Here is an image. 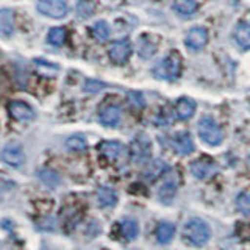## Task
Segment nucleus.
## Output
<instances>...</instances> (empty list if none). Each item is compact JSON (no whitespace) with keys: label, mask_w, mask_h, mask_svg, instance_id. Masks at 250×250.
I'll return each instance as SVG.
<instances>
[{"label":"nucleus","mask_w":250,"mask_h":250,"mask_svg":"<svg viewBox=\"0 0 250 250\" xmlns=\"http://www.w3.org/2000/svg\"><path fill=\"white\" fill-rule=\"evenodd\" d=\"M236 208L239 213L244 216H250V194L249 192H241L236 197Z\"/></svg>","instance_id":"cd10ccee"},{"label":"nucleus","mask_w":250,"mask_h":250,"mask_svg":"<svg viewBox=\"0 0 250 250\" xmlns=\"http://www.w3.org/2000/svg\"><path fill=\"white\" fill-rule=\"evenodd\" d=\"M2 160L11 167H21L25 163V153L19 144H6L2 150Z\"/></svg>","instance_id":"0eeeda50"},{"label":"nucleus","mask_w":250,"mask_h":250,"mask_svg":"<svg viewBox=\"0 0 250 250\" xmlns=\"http://www.w3.org/2000/svg\"><path fill=\"white\" fill-rule=\"evenodd\" d=\"M94 3L89 2V0H80L77 5V13L82 16V18H91L94 14Z\"/></svg>","instance_id":"c756f323"},{"label":"nucleus","mask_w":250,"mask_h":250,"mask_svg":"<svg viewBox=\"0 0 250 250\" xmlns=\"http://www.w3.org/2000/svg\"><path fill=\"white\" fill-rule=\"evenodd\" d=\"M156 52V44L150 39V36H143L139 39V47H138V53L143 58H150L152 55Z\"/></svg>","instance_id":"5701e85b"},{"label":"nucleus","mask_w":250,"mask_h":250,"mask_svg":"<svg viewBox=\"0 0 250 250\" xmlns=\"http://www.w3.org/2000/svg\"><path fill=\"white\" fill-rule=\"evenodd\" d=\"M209 229L208 225L200 221V219H191L185 224L183 229V238L189 242V244L195 246V247H202L205 246L209 241Z\"/></svg>","instance_id":"f257e3e1"},{"label":"nucleus","mask_w":250,"mask_h":250,"mask_svg":"<svg viewBox=\"0 0 250 250\" xmlns=\"http://www.w3.org/2000/svg\"><path fill=\"white\" fill-rule=\"evenodd\" d=\"M91 33H92L94 38L97 39V41L105 42V41H108V39H109V35H111V30H109L108 23H106L105 21H99V22H96V23L92 25Z\"/></svg>","instance_id":"4be33fe9"},{"label":"nucleus","mask_w":250,"mask_h":250,"mask_svg":"<svg viewBox=\"0 0 250 250\" xmlns=\"http://www.w3.org/2000/svg\"><path fill=\"white\" fill-rule=\"evenodd\" d=\"M99 150L105 158H108L109 161H114L119 158V155L122 152V146L117 141H105V143H102L99 146Z\"/></svg>","instance_id":"a211bd4d"},{"label":"nucleus","mask_w":250,"mask_h":250,"mask_svg":"<svg viewBox=\"0 0 250 250\" xmlns=\"http://www.w3.org/2000/svg\"><path fill=\"white\" fill-rule=\"evenodd\" d=\"M234 41L238 42L241 49H250V23H238L236 28H234Z\"/></svg>","instance_id":"2eb2a0df"},{"label":"nucleus","mask_w":250,"mask_h":250,"mask_svg":"<svg viewBox=\"0 0 250 250\" xmlns=\"http://www.w3.org/2000/svg\"><path fill=\"white\" fill-rule=\"evenodd\" d=\"M104 88H105V83L94 82V80H88V82H86V84L83 86V89L88 91V92H97V91L104 89Z\"/></svg>","instance_id":"473e14b6"},{"label":"nucleus","mask_w":250,"mask_h":250,"mask_svg":"<svg viewBox=\"0 0 250 250\" xmlns=\"http://www.w3.org/2000/svg\"><path fill=\"white\" fill-rule=\"evenodd\" d=\"M38 11L53 19H61L67 16L69 5L66 0H39Z\"/></svg>","instance_id":"39448f33"},{"label":"nucleus","mask_w":250,"mask_h":250,"mask_svg":"<svg viewBox=\"0 0 250 250\" xmlns=\"http://www.w3.org/2000/svg\"><path fill=\"white\" fill-rule=\"evenodd\" d=\"M47 41H49L55 47L62 45V44H64V41H66V30L61 28V27L52 28L49 31V35H47Z\"/></svg>","instance_id":"393cba45"},{"label":"nucleus","mask_w":250,"mask_h":250,"mask_svg":"<svg viewBox=\"0 0 250 250\" xmlns=\"http://www.w3.org/2000/svg\"><path fill=\"white\" fill-rule=\"evenodd\" d=\"M175 192H177V183L174 180H167L158 189V197L164 203H170V200L175 197Z\"/></svg>","instance_id":"412c9836"},{"label":"nucleus","mask_w":250,"mask_h":250,"mask_svg":"<svg viewBox=\"0 0 250 250\" xmlns=\"http://www.w3.org/2000/svg\"><path fill=\"white\" fill-rule=\"evenodd\" d=\"M35 66H36L39 74L47 75V77H55V75L58 74V70H60V67L57 64H52V62L44 61V60H36Z\"/></svg>","instance_id":"a878e982"},{"label":"nucleus","mask_w":250,"mask_h":250,"mask_svg":"<svg viewBox=\"0 0 250 250\" xmlns=\"http://www.w3.org/2000/svg\"><path fill=\"white\" fill-rule=\"evenodd\" d=\"M8 111H10V114L14 117L16 121H31L35 117V111L33 108H31L28 104H25V102L22 100H14L11 102L10 105H8Z\"/></svg>","instance_id":"9d476101"},{"label":"nucleus","mask_w":250,"mask_h":250,"mask_svg":"<svg viewBox=\"0 0 250 250\" xmlns=\"http://www.w3.org/2000/svg\"><path fill=\"white\" fill-rule=\"evenodd\" d=\"M99 119L105 127H116L121 121V108L117 105H106L99 111Z\"/></svg>","instance_id":"9b49d317"},{"label":"nucleus","mask_w":250,"mask_h":250,"mask_svg":"<svg viewBox=\"0 0 250 250\" xmlns=\"http://www.w3.org/2000/svg\"><path fill=\"white\" fill-rule=\"evenodd\" d=\"M66 147L69 148V150H72V152H82V150H84L86 147H88V143H86V139L83 136L75 135V136L67 138Z\"/></svg>","instance_id":"bb28decb"},{"label":"nucleus","mask_w":250,"mask_h":250,"mask_svg":"<svg viewBox=\"0 0 250 250\" xmlns=\"http://www.w3.org/2000/svg\"><path fill=\"white\" fill-rule=\"evenodd\" d=\"M197 130H199L200 139L203 143H207L208 146H219L222 143L224 133L213 117H203V119H200Z\"/></svg>","instance_id":"7ed1b4c3"},{"label":"nucleus","mask_w":250,"mask_h":250,"mask_svg":"<svg viewBox=\"0 0 250 250\" xmlns=\"http://www.w3.org/2000/svg\"><path fill=\"white\" fill-rule=\"evenodd\" d=\"M109 58L116 64H124L127 62L130 55H131V42L128 39H119V41H114L109 47Z\"/></svg>","instance_id":"423d86ee"},{"label":"nucleus","mask_w":250,"mask_h":250,"mask_svg":"<svg viewBox=\"0 0 250 250\" xmlns=\"http://www.w3.org/2000/svg\"><path fill=\"white\" fill-rule=\"evenodd\" d=\"M236 234L238 238H241L242 241H250V224H238L236 227Z\"/></svg>","instance_id":"2f4dec72"},{"label":"nucleus","mask_w":250,"mask_h":250,"mask_svg":"<svg viewBox=\"0 0 250 250\" xmlns=\"http://www.w3.org/2000/svg\"><path fill=\"white\" fill-rule=\"evenodd\" d=\"M175 234V225L167 221H161L156 227V239L160 244H169Z\"/></svg>","instance_id":"dca6fc26"},{"label":"nucleus","mask_w":250,"mask_h":250,"mask_svg":"<svg viewBox=\"0 0 250 250\" xmlns=\"http://www.w3.org/2000/svg\"><path fill=\"white\" fill-rule=\"evenodd\" d=\"M185 42L188 45V49L202 50L208 42V31L203 27H192L189 31H188Z\"/></svg>","instance_id":"6e6552de"},{"label":"nucleus","mask_w":250,"mask_h":250,"mask_svg":"<svg viewBox=\"0 0 250 250\" xmlns=\"http://www.w3.org/2000/svg\"><path fill=\"white\" fill-rule=\"evenodd\" d=\"M175 113H177L178 119H182V121L191 119L195 113V102L189 97L178 99L177 105H175Z\"/></svg>","instance_id":"ddd939ff"},{"label":"nucleus","mask_w":250,"mask_h":250,"mask_svg":"<svg viewBox=\"0 0 250 250\" xmlns=\"http://www.w3.org/2000/svg\"><path fill=\"white\" fill-rule=\"evenodd\" d=\"M152 156V143L146 135H139L130 146V158L135 164H144Z\"/></svg>","instance_id":"20e7f679"},{"label":"nucleus","mask_w":250,"mask_h":250,"mask_svg":"<svg viewBox=\"0 0 250 250\" xmlns=\"http://www.w3.org/2000/svg\"><path fill=\"white\" fill-rule=\"evenodd\" d=\"M39 178H41V182L49 188H55L60 183V177L55 174L53 170H47V169L41 170L39 172Z\"/></svg>","instance_id":"c85d7f7f"},{"label":"nucleus","mask_w":250,"mask_h":250,"mask_svg":"<svg viewBox=\"0 0 250 250\" xmlns=\"http://www.w3.org/2000/svg\"><path fill=\"white\" fill-rule=\"evenodd\" d=\"M166 170H167V164L166 163L161 161V160H155V161L150 163V166H148L147 170L144 172V177H146V180H150V182H153V180L161 177Z\"/></svg>","instance_id":"aec40b11"},{"label":"nucleus","mask_w":250,"mask_h":250,"mask_svg":"<svg viewBox=\"0 0 250 250\" xmlns=\"http://www.w3.org/2000/svg\"><path fill=\"white\" fill-rule=\"evenodd\" d=\"M182 72V58L180 55L172 52L163 61L153 67V75L160 80H175Z\"/></svg>","instance_id":"f03ea898"},{"label":"nucleus","mask_w":250,"mask_h":250,"mask_svg":"<svg viewBox=\"0 0 250 250\" xmlns=\"http://www.w3.org/2000/svg\"><path fill=\"white\" fill-rule=\"evenodd\" d=\"M172 146L180 155H189L194 150V141L188 131H180L172 139Z\"/></svg>","instance_id":"f8f14e48"},{"label":"nucleus","mask_w":250,"mask_h":250,"mask_svg":"<svg viewBox=\"0 0 250 250\" xmlns=\"http://www.w3.org/2000/svg\"><path fill=\"white\" fill-rule=\"evenodd\" d=\"M0 31H2L3 38H8L14 33V14L6 8L0 11Z\"/></svg>","instance_id":"f3484780"},{"label":"nucleus","mask_w":250,"mask_h":250,"mask_svg":"<svg viewBox=\"0 0 250 250\" xmlns=\"http://www.w3.org/2000/svg\"><path fill=\"white\" fill-rule=\"evenodd\" d=\"M117 203V192L111 188H100L97 191V205L100 208H109V207H114Z\"/></svg>","instance_id":"4468645a"},{"label":"nucleus","mask_w":250,"mask_h":250,"mask_svg":"<svg viewBox=\"0 0 250 250\" xmlns=\"http://www.w3.org/2000/svg\"><path fill=\"white\" fill-rule=\"evenodd\" d=\"M191 172L195 178L199 180H207L216 175L217 172V166L214 164V161L207 160V158H202V160H195L191 164Z\"/></svg>","instance_id":"1a4fd4ad"},{"label":"nucleus","mask_w":250,"mask_h":250,"mask_svg":"<svg viewBox=\"0 0 250 250\" xmlns=\"http://www.w3.org/2000/svg\"><path fill=\"white\" fill-rule=\"evenodd\" d=\"M128 102L131 104L133 108H138V109H143L144 105H146V100H144V96L141 92H130V96H128Z\"/></svg>","instance_id":"7c9ffc66"},{"label":"nucleus","mask_w":250,"mask_h":250,"mask_svg":"<svg viewBox=\"0 0 250 250\" xmlns=\"http://www.w3.org/2000/svg\"><path fill=\"white\" fill-rule=\"evenodd\" d=\"M174 10L180 16H189L197 13V2L195 0H174Z\"/></svg>","instance_id":"6ab92c4d"},{"label":"nucleus","mask_w":250,"mask_h":250,"mask_svg":"<svg viewBox=\"0 0 250 250\" xmlns=\"http://www.w3.org/2000/svg\"><path fill=\"white\" fill-rule=\"evenodd\" d=\"M121 231L122 236L127 241H133L138 236V224L133 221V219H124L121 222Z\"/></svg>","instance_id":"b1692460"}]
</instances>
